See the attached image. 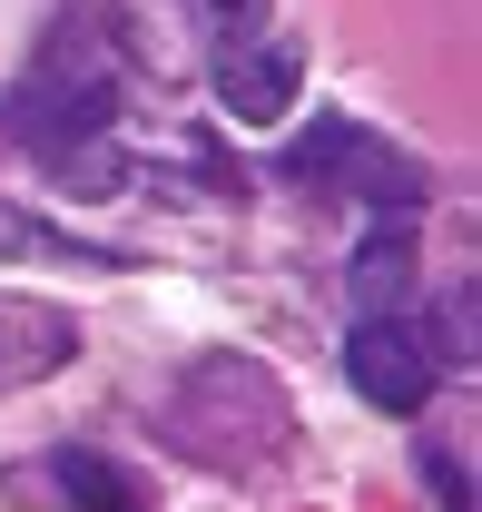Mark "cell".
Segmentation results:
<instances>
[{"label":"cell","instance_id":"9","mask_svg":"<svg viewBox=\"0 0 482 512\" xmlns=\"http://www.w3.org/2000/svg\"><path fill=\"white\" fill-rule=\"evenodd\" d=\"M0 256H60V266H119L109 247H79V237H60V227L20 217V207H0Z\"/></svg>","mask_w":482,"mask_h":512},{"label":"cell","instance_id":"11","mask_svg":"<svg viewBox=\"0 0 482 512\" xmlns=\"http://www.w3.org/2000/svg\"><path fill=\"white\" fill-rule=\"evenodd\" d=\"M423 473H433V493H443V512H473V473H463L453 453H423Z\"/></svg>","mask_w":482,"mask_h":512},{"label":"cell","instance_id":"3","mask_svg":"<svg viewBox=\"0 0 482 512\" xmlns=\"http://www.w3.org/2000/svg\"><path fill=\"white\" fill-rule=\"evenodd\" d=\"M286 188H315V197H364V207H414L423 197V168L404 148H384L374 128H355L345 109H325V119H305V138L286 148Z\"/></svg>","mask_w":482,"mask_h":512},{"label":"cell","instance_id":"1","mask_svg":"<svg viewBox=\"0 0 482 512\" xmlns=\"http://www.w3.org/2000/svg\"><path fill=\"white\" fill-rule=\"evenodd\" d=\"M158 444L207 463V473H266L296 444V404L256 355H197L168 394H158Z\"/></svg>","mask_w":482,"mask_h":512},{"label":"cell","instance_id":"4","mask_svg":"<svg viewBox=\"0 0 482 512\" xmlns=\"http://www.w3.org/2000/svg\"><path fill=\"white\" fill-rule=\"evenodd\" d=\"M345 384H355L374 414H423L433 384H443V345L414 316H355V335H345Z\"/></svg>","mask_w":482,"mask_h":512},{"label":"cell","instance_id":"6","mask_svg":"<svg viewBox=\"0 0 482 512\" xmlns=\"http://www.w3.org/2000/svg\"><path fill=\"white\" fill-rule=\"evenodd\" d=\"M30 483L50 493V512H148V493H138L99 444H60L50 463H20V473H10V493H30Z\"/></svg>","mask_w":482,"mask_h":512},{"label":"cell","instance_id":"7","mask_svg":"<svg viewBox=\"0 0 482 512\" xmlns=\"http://www.w3.org/2000/svg\"><path fill=\"white\" fill-rule=\"evenodd\" d=\"M69 355H79V325H69L60 306H40V296H0V394L60 375Z\"/></svg>","mask_w":482,"mask_h":512},{"label":"cell","instance_id":"5","mask_svg":"<svg viewBox=\"0 0 482 512\" xmlns=\"http://www.w3.org/2000/svg\"><path fill=\"white\" fill-rule=\"evenodd\" d=\"M296 89H305V50L296 40H237V50H217V99H227L246 128H276L296 109Z\"/></svg>","mask_w":482,"mask_h":512},{"label":"cell","instance_id":"2","mask_svg":"<svg viewBox=\"0 0 482 512\" xmlns=\"http://www.w3.org/2000/svg\"><path fill=\"white\" fill-rule=\"evenodd\" d=\"M109 119H119V69H109V50H99L89 20H60L50 50L20 69L10 99H0V138L30 148V158H50V168H79V148Z\"/></svg>","mask_w":482,"mask_h":512},{"label":"cell","instance_id":"10","mask_svg":"<svg viewBox=\"0 0 482 512\" xmlns=\"http://www.w3.org/2000/svg\"><path fill=\"white\" fill-rule=\"evenodd\" d=\"M197 10V30L217 40V50H237V40H266V20H276V0H187Z\"/></svg>","mask_w":482,"mask_h":512},{"label":"cell","instance_id":"8","mask_svg":"<svg viewBox=\"0 0 482 512\" xmlns=\"http://www.w3.org/2000/svg\"><path fill=\"white\" fill-rule=\"evenodd\" d=\"M404 286H414V247H404V227L364 237V247H355V306H364V316H404Z\"/></svg>","mask_w":482,"mask_h":512}]
</instances>
